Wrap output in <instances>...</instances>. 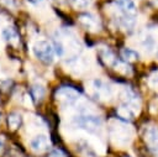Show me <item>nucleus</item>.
<instances>
[{"mask_svg": "<svg viewBox=\"0 0 158 157\" xmlns=\"http://www.w3.org/2000/svg\"><path fill=\"white\" fill-rule=\"evenodd\" d=\"M111 138L118 146H126L131 142L133 131L130 126L121 121H115L111 124Z\"/></svg>", "mask_w": 158, "mask_h": 157, "instance_id": "nucleus-1", "label": "nucleus"}, {"mask_svg": "<svg viewBox=\"0 0 158 157\" xmlns=\"http://www.w3.org/2000/svg\"><path fill=\"white\" fill-rule=\"evenodd\" d=\"M141 45L148 56L158 58V27H151L142 37Z\"/></svg>", "mask_w": 158, "mask_h": 157, "instance_id": "nucleus-2", "label": "nucleus"}, {"mask_svg": "<svg viewBox=\"0 0 158 157\" xmlns=\"http://www.w3.org/2000/svg\"><path fill=\"white\" fill-rule=\"evenodd\" d=\"M74 124L79 126L80 129H84L89 132H96L101 125L102 121L98 115L94 114H81L74 119Z\"/></svg>", "mask_w": 158, "mask_h": 157, "instance_id": "nucleus-3", "label": "nucleus"}, {"mask_svg": "<svg viewBox=\"0 0 158 157\" xmlns=\"http://www.w3.org/2000/svg\"><path fill=\"white\" fill-rule=\"evenodd\" d=\"M32 52H33L36 58H38L40 61H42L44 63H52L53 62L54 49H53V46L47 41L41 40V41L35 42V45L32 47Z\"/></svg>", "mask_w": 158, "mask_h": 157, "instance_id": "nucleus-4", "label": "nucleus"}, {"mask_svg": "<svg viewBox=\"0 0 158 157\" xmlns=\"http://www.w3.org/2000/svg\"><path fill=\"white\" fill-rule=\"evenodd\" d=\"M89 93L93 96H95L96 99H101V100H109L112 96L111 88L100 79H95V80L90 82Z\"/></svg>", "mask_w": 158, "mask_h": 157, "instance_id": "nucleus-5", "label": "nucleus"}, {"mask_svg": "<svg viewBox=\"0 0 158 157\" xmlns=\"http://www.w3.org/2000/svg\"><path fill=\"white\" fill-rule=\"evenodd\" d=\"M56 98L63 105H73L79 99V93L70 87H62L57 90Z\"/></svg>", "mask_w": 158, "mask_h": 157, "instance_id": "nucleus-6", "label": "nucleus"}, {"mask_svg": "<svg viewBox=\"0 0 158 157\" xmlns=\"http://www.w3.org/2000/svg\"><path fill=\"white\" fill-rule=\"evenodd\" d=\"M116 6L118 7L120 15L128 16V17H136L137 7L135 0H116Z\"/></svg>", "mask_w": 158, "mask_h": 157, "instance_id": "nucleus-7", "label": "nucleus"}, {"mask_svg": "<svg viewBox=\"0 0 158 157\" xmlns=\"http://www.w3.org/2000/svg\"><path fill=\"white\" fill-rule=\"evenodd\" d=\"M30 146H31L32 151H35V152H38V153L44 152V151L48 148V146H49V138H48V136L44 135V134L37 135L36 137H33V138L31 140Z\"/></svg>", "mask_w": 158, "mask_h": 157, "instance_id": "nucleus-8", "label": "nucleus"}, {"mask_svg": "<svg viewBox=\"0 0 158 157\" xmlns=\"http://www.w3.org/2000/svg\"><path fill=\"white\" fill-rule=\"evenodd\" d=\"M79 21H80V23L86 30H89L91 32H96L100 28V22L98 20V17H95L91 14H84V15H81L79 17Z\"/></svg>", "mask_w": 158, "mask_h": 157, "instance_id": "nucleus-9", "label": "nucleus"}, {"mask_svg": "<svg viewBox=\"0 0 158 157\" xmlns=\"http://www.w3.org/2000/svg\"><path fill=\"white\" fill-rule=\"evenodd\" d=\"M100 57L102 59V62L106 64V66H110V67H115L116 63L118 62V59L116 58V56L114 54L112 51H110L109 48H104L100 51Z\"/></svg>", "mask_w": 158, "mask_h": 157, "instance_id": "nucleus-10", "label": "nucleus"}, {"mask_svg": "<svg viewBox=\"0 0 158 157\" xmlns=\"http://www.w3.org/2000/svg\"><path fill=\"white\" fill-rule=\"evenodd\" d=\"M2 36H4V38H5L10 45H12V46L19 45V42H20L19 35H17V32H16L12 27H6V28H4V30H2Z\"/></svg>", "mask_w": 158, "mask_h": 157, "instance_id": "nucleus-11", "label": "nucleus"}, {"mask_svg": "<svg viewBox=\"0 0 158 157\" xmlns=\"http://www.w3.org/2000/svg\"><path fill=\"white\" fill-rule=\"evenodd\" d=\"M146 141L151 146H158V129L149 127L146 132Z\"/></svg>", "mask_w": 158, "mask_h": 157, "instance_id": "nucleus-12", "label": "nucleus"}, {"mask_svg": "<svg viewBox=\"0 0 158 157\" xmlns=\"http://www.w3.org/2000/svg\"><path fill=\"white\" fill-rule=\"evenodd\" d=\"M7 125L11 130H16L21 125V115L17 112H12L7 116Z\"/></svg>", "mask_w": 158, "mask_h": 157, "instance_id": "nucleus-13", "label": "nucleus"}, {"mask_svg": "<svg viewBox=\"0 0 158 157\" xmlns=\"http://www.w3.org/2000/svg\"><path fill=\"white\" fill-rule=\"evenodd\" d=\"M31 95L36 101L42 100V98L44 96V88L41 84H33L31 88Z\"/></svg>", "mask_w": 158, "mask_h": 157, "instance_id": "nucleus-14", "label": "nucleus"}, {"mask_svg": "<svg viewBox=\"0 0 158 157\" xmlns=\"http://www.w3.org/2000/svg\"><path fill=\"white\" fill-rule=\"evenodd\" d=\"M121 56L126 62H133V61L138 59V53L131 48H122Z\"/></svg>", "mask_w": 158, "mask_h": 157, "instance_id": "nucleus-15", "label": "nucleus"}, {"mask_svg": "<svg viewBox=\"0 0 158 157\" xmlns=\"http://www.w3.org/2000/svg\"><path fill=\"white\" fill-rule=\"evenodd\" d=\"M114 68H115L117 72H120V73H122V74H125V75H127V74L130 75V74L132 73L131 67H130L126 62H123V61H118Z\"/></svg>", "mask_w": 158, "mask_h": 157, "instance_id": "nucleus-16", "label": "nucleus"}, {"mask_svg": "<svg viewBox=\"0 0 158 157\" xmlns=\"http://www.w3.org/2000/svg\"><path fill=\"white\" fill-rule=\"evenodd\" d=\"M117 115H118V117H121V119L130 120L135 114L132 112V110H131L130 108H127L126 105H122V106H120V108L117 109Z\"/></svg>", "mask_w": 158, "mask_h": 157, "instance_id": "nucleus-17", "label": "nucleus"}, {"mask_svg": "<svg viewBox=\"0 0 158 157\" xmlns=\"http://www.w3.org/2000/svg\"><path fill=\"white\" fill-rule=\"evenodd\" d=\"M53 49H54V53L57 54V56H63V53H64V46H63V43H62V41L60 40H57V38H54L53 40Z\"/></svg>", "mask_w": 158, "mask_h": 157, "instance_id": "nucleus-18", "label": "nucleus"}, {"mask_svg": "<svg viewBox=\"0 0 158 157\" xmlns=\"http://www.w3.org/2000/svg\"><path fill=\"white\" fill-rule=\"evenodd\" d=\"M73 6L77 7V9H86L93 0H70Z\"/></svg>", "mask_w": 158, "mask_h": 157, "instance_id": "nucleus-19", "label": "nucleus"}, {"mask_svg": "<svg viewBox=\"0 0 158 157\" xmlns=\"http://www.w3.org/2000/svg\"><path fill=\"white\" fill-rule=\"evenodd\" d=\"M148 85L151 88H153V89H157L158 88V70L153 72L149 75V78H148Z\"/></svg>", "mask_w": 158, "mask_h": 157, "instance_id": "nucleus-20", "label": "nucleus"}, {"mask_svg": "<svg viewBox=\"0 0 158 157\" xmlns=\"http://www.w3.org/2000/svg\"><path fill=\"white\" fill-rule=\"evenodd\" d=\"M49 157H65V155H64L60 150L54 148V150H52V151L49 152Z\"/></svg>", "mask_w": 158, "mask_h": 157, "instance_id": "nucleus-21", "label": "nucleus"}, {"mask_svg": "<svg viewBox=\"0 0 158 157\" xmlns=\"http://www.w3.org/2000/svg\"><path fill=\"white\" fill-rule=\"evenodd\" d=\"M151 112H153V114L158 112V99H154L151 103Z\"/></svg>", "mask_w": 158, "mask_h": 157, "instance_id": "nucleus-22", "label": "nucleus"}, {"mask_svg": "<svg viewBox=\"0 0 158 157\" xmlns=\"http://www.w3.org/2000/svg\"><path fill=\"white\" fill-rule=\"evenodd\" d=\"M4 5H6V6H14V1L15 0H0Z\"/></svg>", "mask_w": 158, "mask_h": 157, "instance_id": "nucleus-23", "label": "nucleus"}, {"mask_svg": "<svg viewBox=\"0 0 158 157\" xmlns=\"http://www.w3.org/2000/svg\"><path fill=\"white\" fill-rule=\"evenodd\" d=\"M30 2H32V4H38V2H41L42 0H28Z\"/></svg>", "mask_w": 158, "mask_h": 157, "instance_id": "nucleus-24", "label": "nucleus"}, {"mask_svg": "<svg viewBox=\"0 0 158 157\" xmlns=\"http://www.w3.org/2000/svg\"><path fill=\"white\" fill-rule=\"evenodd\" d=\"M152 2H153V5H156V6H158V0H151Z\"/></svg>", "mask_w": 158, "mask_h": 157, "instance_id": "nucleus-25", "label": "nucleus"}, {"mask_svg": "<svg viewBox=\"0 0 158 157\" xmlns=\"http://www.w3.org/2000/svg\"><path fill=\"white\" fill-rule=\"evenodd\" d=\"M2 152V141L0 140V153Z\"/></svg>", "mask_w": 158, "mask_h": 157, "instance_id": "nucleus-26", "label": "nucleus"}, {"mask_svg": "<svg viewBox=\"0 0 158 157\" xmlns=\"http://www.w3.org/2000/svg\"><path fill=\"white\" fill-rule=\"evenodd\" d=\"M125 157H130V156H125Z\"/></svg>", "mask_w": 158, "mask_h": 157, "instance_id": "nucleus-27", "label": "nucleus"}]
</instances>
